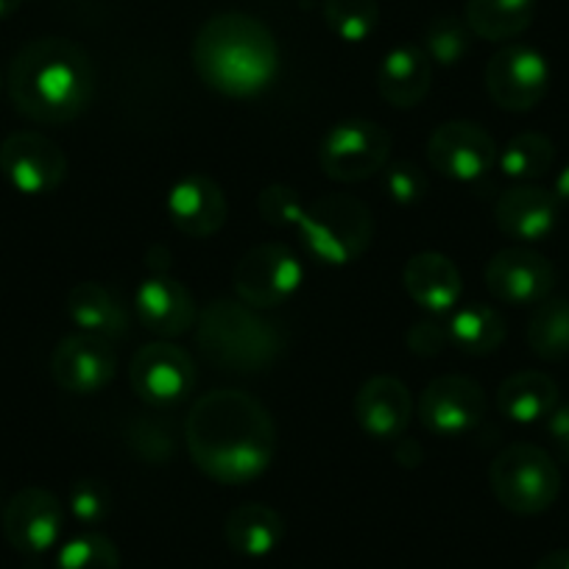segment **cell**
Listing matches in <instances>:
<instances>
[{
	"label": "cell",
	"mask_w": 569,
	"mask_h": 569,
	"mask_svg": "<svg viewBox=\"0 0 569 569\" xmlns=\"http://www.w3.org/2000/svg\"><path fill=\"white\" fill-rule=\"evenodd\" d=\"M184 445L196 469L216 483H251L271 467L277 425L271 410L251 393L218 388L190 408Z\"/></svg>",
	"instance_id": "1"
},
{
	"label": "cell",
	"mask_w": 569,
	"mask_h": 569,
	"mask_svg": "<svg viewBox=\"0 0 569 569\" xmlns=\"http://www.w3.org/2000/svg\"><path fill=\"white\" fill-rule=\"evenodd\" d=\"M7 90L14 109L34 123H70L90 107L96 68L79 42L42 37L14 53Z\"/></svg>",
	"instance_id": "2"
},
{
	"label": "cell",
	"mask_w": 569,
	"mask_h": 569,
	"mask_svg": "<svg viewBox=\"0 0 569 569\" xmlns=\"http://www.w3.org/2000/svg\"><path fill=\"white\" fill-rule=\"evenodd\" d=\"M193 68L210 90L254 98L279 76V42L262 20L223 12L207 20L193 40Z\"/></svg>",
	"instance_id": "3"
},
{
	"label": "cell",
	"mask_w": 569,
	"mask_h": 569,
	"mask_svg": "<svg viewBox=\"0 0 569 569\" xmlns=\"http://www.w3.org/2000/svg\"><path fill=\"white\" fill-rule=\"evenodd\" d=\"M201 355L229 375H257L282 355L284 338L262 310L240 299H212L196 321Z\"/></svg>",
	"instance_id": "4"
},
{
	"label": "cell",
	"mask_w": 569,
	"mask_h": 569,
	"mask_svg": "<svg viewBox=\"0 0 569 569\" xmlns=\"http://www.w3.org/2000/svg\"><path fill=\"white\" fill-rule=\"evenodd\" d=\"M308 254L321 266H349L375 240V218L363 201L332 193L310 201L297 227Z\"/></svg>",
	"instance_id": "5"
},
{
	"label": "cell",
	"mask_w": 569,
	"mask_h": 569,
	"mask_svg": "<svg viewBox=\"0 0 569 569\" xmlns=\"http://www.w3.org/2000/svg\"><path fill=\"white\" fill-rule=\"evenodd\" d=\"M491 495L506 511L536 517L561 495V472L547 450L536 445H508L489 467Z\"/></svg>",
	"instance_id": "6"
},
{
	"label": "cell",
	"mask_w": 569,
	"mask_h": 569,
	"mask_svg": "<svg viewBox=\"0 0 569 569\" xmlns=\"http://www.w3.org/2000/svg\"><path fill=\"white\" fill-rule=\"evenodd\" d=\"M391 160V134L375 120L349 118L332 126L321 140V171L341 184L366 182Z\"/></svg>",
	"instance_id": "7"
},
{
	"label": "cell",
	"mask_w": 569,
	"mask_h": 569,
	"mask_svg": "<svg viewBox=\"0 0 569 569\" xmlns=\"http://www.w3.org/2000/svg\"><path fill=\"white\" fill-rule=\"evenodd\" d=\"M305 282V266L284 243H260L246 251L232 273L240 302L257 310H271L297 297Z\"/></svg>",
	"instance_id": "8"
},
{
	"label": "cell",
	"mask_w": 569,
	"mask_h": 569,
	"mask_svg": "<svg viewBox=\"0 0 569 569\" xmlns=\"http://www.w3.org/2000/svg\"><path fill=\"white\" fill-rule=\"evenodd\" d=\"M486 92L506 112H530L550 90V62L530 46H506L486 64Z\"/></svg>",
	"instance_id": "9"
},
{
	"label": "cell",
	"mask_w": 569,
	"mask_h": 569,
	"mask_svg": "<svg viewBox=\"0 0 569 569\" xmlns=\"http://www.w3.org/2000/svg\"><path fill=\"white\" fill-rule=\"evenodd\" d=\"M495 137L472 120H447L427 140V160L452 182H478L497 166Z\"/></svg>",
	"instance_id": "10"
},
{
	"label": "cell",
	"mask_w": 569,
	"mask_h": 569,
	"mask_svg": "<svg viewBox=\"0 0 569 569\" xmlns=\"http://www.w3.org/2000/svg\"><path fill=\"white\" fill-rule=\"evenodd\" d=\"M0 173L18 193L46 196L68 177V157L40 131H14L0 142Z\"/></svg>",
	"instance_id": "11"
},
{
	"label": "cell",
	"mask_w": 569,
	"mask_h": 569,
	"mask_svg": "<svg viewBox=\"0 0 569 569\" xmlns=\"http://www.w3.org/2000/svg\"><path fill=\"white\" fill-rule=\"evenodd\" d=\"M129 382L137 397L149 405H179L193 393L196 363L179 343L154 341L134 352Z\"/></svg>",
	"instance_id": "12"
},
{
	"label": "cell",
	"mask_w": 569,
	"mask_h": 569,
	"mask_svg": "<svg viewBox=\"0 0 569 569\" xmlns=\"http://www.w3.org/2000/svg\"><path fill=\"white\" fill-rule=\"evenodd\" d=\"M489 413L486 391L463 375H441L421 391L419 419L433 436L458 439L483 425Z\"/></svg>",
	"instance_id": "13"
},
{
	"label": "cell",
	"mask_w": 569,
	"mask_h": 569,
	"mask_svg": "<svg viewBox=\"0 0 569 569\" xmlns=\"http://www.w3.org/2000/svg\"><path fill=\"white\" fill-rule=\"evenodd\" d=\"M486 288L491 297L513 308H530L545 302L556 284V268L530 246H508L486 262Z\"/></svg>",
	"instance_id": "14"
},
{
	"label": "cell",
	"mask_w": 569,
	"mask_h": 569,
	"mask_svg": "<svg viewBox=\"0 0 569 569\" xmlns=\"http://www.w3.org/2000/svg\"><path fill=\"white\" fill-rule=\"evenodd\" d=\"M118 355L112 341L92 332H70L57 343L51 358V375L59 388L76 397L103 391L114 380Z\"/></svg>",
	"instance_id": "15"
},
{
	"label": "cell",
	"mask_w": 569,
	"mask_h": 569,
	"mask_svg": "<svg viewBox=\"0 0 569 569\" xmlns=\"http://www.w3.org/2000/svg\"><path fill=\"white\" fill-rule=\"evenodd\" d=\"M64 530V508L48 489L40 486H26L3 511V533L7 541L23 556H42L53 550L62 539Z\"/></svg>",
	"instance_id": "16"
},
{
	"label": "cell",
	"mask_w": 569,
	"mask_h": 569,
	"mask_svg": "<svg viewBox=\"0 0 569 569\" xmlns=\"http://www.w3.org/2000/svg\"><path fill=\"white\" fill-rule=\"evenodd\" d=\"M355 421L377 441H397L413 419V393L399 377L375 375L355 393Z\"/></svg>",
	"instance_id": "17"
},
{
	"label": "cell",
	"mask_w": 569,
	"mask_h": 569,
	"mask_svg": "<svg viewBox=\"0 0 569 569\" xmlns=\"http://www.w3.org/2000/svg\"><path fill=\"white\" fill-rule=\"evenodd\" d=\"M134 313L140 325L160 336L162 341L188 336L199 321L196 299L188 291V284L166 277V273L142 279L134 293Z\"/></svg>",
	"instance_id": "18"
},
{
	"label": "cell",
	"mask_w": 569,
	"mask_h": 569,
	"mask_svg": "<svg viewBox=\"0 0 569 569\" xmlns=\"http://www.w3.org/2000/svg\"><path fill=\"white\" fill-rule=\"evenodd\" d=\"M168 216L173 227L188 238H212L227 223V196L221 184L207 173H188L168 190Z\"/></svg>",
	"instance_id": "19"
},
{
	"label": "cell",
	"mask_w": 569,
	"mask_h": 569,
	"mask_svg": "<svg viewBox=\"0 0 569 569\" xmlns=\"http://www.w3.org/2000/svg\"><path fill=\"white\" fill-rule=\"evenodd\" d=\"M561 201L539 184H517L506 190L495 207V221L506 238L519 243H539L558 227Z\"/></svg>",
	"instance_id": "20"
},
{
	"label": "cell",
	"mask_w": 569,
	"mask_h": 569,
	"mask_svg": "<svg viewBox=\"0 0 569 569\" xmlns=\"http://www.w3.org/2000/svg\"><path fill=\"white\" fill-rule=\"evenodd\" d=\"M408 297L427 313L445 316L458 308L463 297V279L456 262L441 251H419L402 268Z\"/></svg>",
	"instance_id": "21"
},
{
	"label": "cell",
	"mask_w": 569,
	"mask_h": 569,
	"mask_svg": "<svg viewBox=\"0 0 569 569\" xmlns=\"http://www.w3.org/2000/svg\"><path fill=\"white\" fill-rule=\"evenodd\" d=\"M433 62L421 46H399L377 68V92L393 109H413L430 92Z\"/></svg>",
	"instance_id": "22"
},
{
	"label": "cell",
	"mask_w": 569,
	"mask_h": 569,
	"mask_svg": "<svg viewBox=\"0 0 569 569\" xmlns=\"http://www.w3.org/2000/svg\"><path fill=\"white\" fill-rule=\"evenodd\" d=\"M229 550L243 558H266L284 541V519L266 502H243L223 522Z\"/></svg>",
	"instance_id": "23"
},
{
	"label": "cell",
	"mask_w": 569,
	"mask_h": 569,
	"mask_svg": "<svg viewBox=\"0 0 569 569\" xmlns=\"http://www.w3.org/2000/svg\"><path fill=\"white\" fill-rule=\"evenodd\" d=\"M64 310L81 332H92V336L109 338V341L123 338L126 327H129L123 302L101 282L73 284L64 299Z\"/></svg>",
	"instance_id": "24"
},
{
	"label": "cell",
	"mask_w": 569,
	"mask_h": 569,
	"mask_svg": "<svg viewBox=\"0 0 569 569\" xmlns=\"http://www.w3.org/2000/svg\"><path fill=\"white\" fill-rule=\"evenodd\" d=\"M558 405V386L545 371H517L497 391V410L513 425L545 421Z\"/></svg>",
	"instance_id": "25"
},
{
	"label": "cell",
	"mask_w": 569,
	"mask_h": 569,
	"mask_svg": "<svg viewBox=\"0 0 569 569\" xmlns=\"http://www.w3.org/2000/svg\"><path fill=\"white\" fill-rule=\"evenodd\" d=\"M536 0H467V26L486 42H508L533 26Z\"/></svg>",
	"instance_id": "26"
},
{
	"label": "cell",
	"mask_w": 569,
	"mask_h": 569,
	"mask_svg": "<svg viewBox=\"0 0 569 569\" xmlns=\"http://www.w3.org/2000/svg\"><path fill=\"white\" fill-rule=\"evenodd\" d=\"M447 330H450V341L461 352L480 358V355H491L502 347L508 327L497 308H489V305H469V308H461L452 316Z\"/></svg>",
	"instance_id": "27"
},
{
	"label": "cell",
	"mask_w": 569,
	"mask_h": 569,
	"mask_svg": "<svg viewBox=\"0 0 569 569\" xmlns=\"http://www.w3.org/2000/svg\"><path fill=\"white\" fill-rule=\"evenodd\" d=\"M556 162V142L541 131H522L513 134L497 154V166L508 179L519 184H530L547 177Z\"/></svg>",
	"instance_id": "28"
},
{
	"label": "cell",
	"mask_w": 569,
	"mask_h": 569,
	"mask_svg": "<svg viewBox=\"0 0 569 569\" xmlns=\"http://www.w3.org/2000/svg\"><path fill=\"white\" fill-rule=\"evenodd\" d=\"M528 347L550 363L569 358V299L547 297L536 305L528 321Z\"/></svg>",
	"instance_id": "29"
},
{
	"label": "cell",
	"mask_w": 569,
	"mask_h": 569,
	"mask_svg": "<svg viewBox=\"0 0 569 569\" xmlns=\"http://www.w3.org/2000/svg\"><path fill=\"white\" fill-rule=\"evenodd\" d=\"M325 20L343 42H366L380 23L377 0H325Z\"/></svg>",
	"instance_id": "30"
},
{
	"label": "cell",
	"mask_w": 569,
	"mask_h": 569,
	"mask_svg": "<svg viewBox=\"0 0 569 569\" xmlns=\"http://www.w3.org/2000/svg\"><path fill=\"white\" fill-rule=\"evenodd\" d=\"M472 37L475 34L467 26V20L456 18V14H441V18H436L433 23L427 26L425 46L421 48H425L433 64L452 68V64H458L469 53Z\"/></svg>",
	"instance_id": "31"
},
{
	"label": "cell",
	"mask_w": 569,
	"mask_h": 569,
	"mask_svg": "<svg viewBox=\"0 0 569 569\" xmlns=\"http://www.w3.org/2000/svg\"><path fill=\"white\" fill-rule=\"evenodd\" d=\"M57 569H120V550L109 536L87 530L59 547Z\"/></svg>",
	"instance_id": "32"
},
{
	"label": "cell",
	"mask_w": 569,
	"mask_h": 569,
	"mask_svg": "<svg viewBox=\"0 0 569 569\" xmlns=\"http://www.w3.org/2000/svg\"><path fill=\"white\" fill-rule=\"evenodd\" d=\"M257 210H260L262 221H266L268 227L297 229L305 210H308V204H305L302 196L293 188H288V184H268V188L260 190V196H257Z\"/></svg>",
	"instance_id": "33"
},
{
	"label": "cell",
	"mask_w": 569,
	"mask_h": 569,
	"mask_svg": "<svg viewBox=\"0 0 569 569\" xmlns=\"http://www.w3.org/2000/svg\"><path fill=\"white\" fill-rule=\"evenodd\" d=\"M68 508L81 525H98L112 511V491L101 480L84 478L73 483L68 495Z\"/></svg>",
	"instance_id": "34"
},
{
	"label": "cell",
	"mask_w": 569,
	"mask_h": 569,
	"mask_svg": "<svg viewBox=\"0 0 569 569\" xmlns=\"http://www.w3.org/2000/svg\"><path fill=\"white\" fill-rule=\"evenodd\" d=\"M382 188L393 204H419L427 196V179L413 162L397 160L382 168Z\"/></svg>",
	"instance_id": "35"
},
{
	"label": "cell",
	"mask_w": 569,
	"mask_h": 569,
	"mask_svg": "<svg viewBox=\"0 0 569 569\" xmlns=\"http://www.w3.org/2000/svg\"><path fill=\"white\" fill-rule=\"evenodd\" d=\"M129 436L137 456L151 463H166L177 452V439L162 421H149L146 416H140V421H134Z\"/></svg>",
	"instance_id": "36"
},
{
	"label": "cell",
	"mask_w": 569,
	"mask_h": 569,
	"mask_svg": "<svg viewBox=\"0 0 569 569\" xmlns=\"http://www.w3.org/2000/svg\"><path fill=\"white\" fill-rule=\"evenodd\" d=\"M405 341H408L410 352L419 355V358H436L452 343L450 330L441 327L439 321H416L408 336H405Z\"/></svg>",
	"instance_id": "37"
},
{
	"label": "cell",
	"mask_w": 569,
	"mask_h": 569,
	"mask_svg": "<svg viewBox=\"0 0 569 569\" xmlns=\"http://www.w3.org/2000/svg\"><path fill=\"white\" fill-rule=\"evenodd\" d=\"M545 430L558 456L569 463V402H558L552 408V413L545 419Z\"/></svg>",
	"instance_id": "38"
},
{
	"label": "cell",
	"mask_w": 569,
	"mask_h": 569,
	"mask_svg": "<svg viewBox=\"0 0 569 569\" xmlns=\"http://www.w3.org/2000/svg\"><path fill=\"white\" fill-rule=\"evenodd\" d=\"M397 441H399V445H397V461L402 463L405 469L419 467L421 458H425V452H421V447L416 445L413 439H397Z\"/></svg>",
	"instance_id": "39"
},
{
	"label": "cell",
	"mask_w": 569,
	"mask_h": 569,
	"mask_svg": "<svg viewBox=\"0 0 569 569\" xmlns=\"http://www.w3.org/2000/svg\"><path fill=\"white\" fill-rule=\"evenodd\" d=\"M533 569H569V547L545 552V556L533 563Z\"/></svg>",
	"instance_id": "40"
},
{
	"label": "cell",
	"mask_w": 569,
	"mask_h": 569,
	"mask_svg": "<svg viewBox=\"0 0 569 569\" xmlns=\"http://www.w3.org/2000/svg\"><path fill=\"white\" fill-rule=\"evenodd\" d=\"M552 193L561 204H569V166L561 168V173L556 177V184H552Z\"/></svg>",
	"instance_id": "41"
},
{
	"label": "cell",
	"mask_w": 569,
	"mask_h": 569,
	"mask_svg": "<svg viewBox=\"0 0 569 569\" xmlns=\"http://www.w3.org/2000/svg\"><path fill=\"white\" fill-rule=\"evenodd\" d=\"M20 7H23V0H0V20L12 18Z\"/></svg>",
	"instance_id": "42"
},
{
	"label": "cell",
	"mask_w": 569,
	"mask_h": 569,
	"mask_svg": "<svg viewBox=\"0 0 569 569\" xmlns=\"http://www.w3.org/2000/svg\"><path fill=\"white\" fill-rule=\"evenodd\" d=\"M0 90H3V76H0Z\"/></svg>",
	"instance_id": "43"
}]
</instances>
